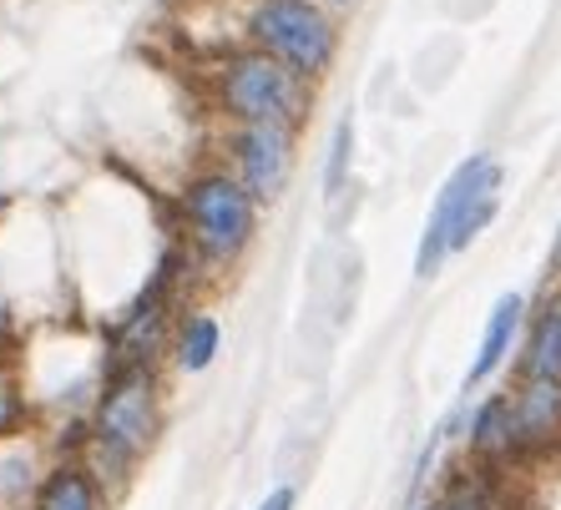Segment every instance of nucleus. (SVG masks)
Listing matches in <instances>:
<instances>
[{
	"mask_svg": "<svg viewBox=\"0 0 561 510\" xmlns=\"http://www.w3.org/2000/svg\"><path fill=\"white\" fill-rule=\"evenodd\" d=\"M496 183H501V167L491 158H470L456 167V177L440 187V202H435L431 223H425V243H420V278H431L440 268L445 253L466 248L470 237L481 233L496 212Z\"/></svg>",
	"mask_w": 561,
	"mask_h": 510,
	"instance_id": "1",
	"label": "nucleus"
},
{
	"mask_svg": "<svg viewBox=\"0 0 561 510\" xmlns=\"http://www.w3.org/2000/svg\"><path fill=\"white\" fill-rule=\"evenodd\" d=\"M253 36L294 71H319L334 51V31L309 0H263L253 11Z\"/></svg>",
	"mask_w": 561,
	"mask_h": 510,
	"instance_id": "2",
	"label": "nucleus"
},
{
	"mask_svg": "<svg viewBox=\"0 0 561 510\" xmlns=\"http://www.w3.org/2000/svg\"><path fill=\"white\" fill-rule=\"evenodd\" d=\"M187 212H193L197 223V237H203V248L213 258H228L249 243L253 233V208H249V193L233 187L228 177H208V183H197L187 193Z\"/></svg>",
	"mask_w": 561,
	"mask_h": 510,
	"instance_id": "3",
	"label": "nucleus"
},
{
	"mask_svg": "<svg viewBox=\"0 0 561 510\" xmlns=\"http://www.w3.org/2000/svg\"><path fill=\"white\" fill-rule=\"evenodd\" d=\"M228 106H233L238 117H249L253 127H278L294 112V81H288V71L278 61L249 56L228 77Z\"/></svg>",
	"mask_w": 561,
	"mask_h": 510,
	"instance_id": "4",
	"label": "nucleus"
},
{
	"mask_svg": "<svg viewBox=\"0 0 561 510\" xmlns=\"http://www.w3.org/2000/svg\"><path fill=\"white\" fill-rule=\"evenodd\" d=\"M147 434H152V390H147V374L131 369L112 384L102 405V445L117 460H127L147 445Z\"/></svg>",
	"mask_w": 561,
	"mask_h": 510,
	"instance_id": "5",
	"label": "nucleus"
},
{
	"mask_svg": "<svg viewBox=\"0 0 561 510\" xmlns=\"http://www.w3.org/2000/svg\"><path fill=\"white\" fill-rule=\"evenodd\" d=\"M243 172L253 197H274L288 172V137L284 127H249L243 131Z\"/></svg>",
	"mask_w": 561,
	"mask_h": 510,
	"instance_id": "6",
	"label": "nucleus"
},
{
	"mask_svg": "<svg viewBox=\"0 0 561 510\" xmlns=\"http://www.w3.org/2000/svg\"><path fill=\"white\" fill-rule=\"evenodd\" d=\"M516 318H522V299L516 293H506V299L496 303V314H491V324H485V339H481V353H476V364H470V384H481L491 369L506 359L511 349V334H516Z\"/></svg>",
	"mask_w": 561,
	"mask_h": 510,
	"instance_id": "7",
	"label": "nucleus"
},
{
	"mask_svg": "<svg viewBox=\"0 0 561 510\" xmlns=\"http://www.w3.org/2000/svg\"><path fill=\"white\" fill-rule=\"evenodd\" d=\"M557 409H561V390L547 380H536L531 394L522 399V409H516V434H541L557 419Z\"/></svg>",
	"mask_w": 561,
	"mask_h": 510,
	"instance_id": "8",
	"label": "nucleus"
},
{
	"mask_svg": "<svg viewBox=\"0 0 561 510\" xmlns=\"http://www.w3.org/2000/svg\"><path fill=\"white\" fill-rule=\"evenodd\" d=\"M531 374L536 380H547V384H557V374H561V314H547L541 318V328H536Z\"/></svg>",
	"mask_w": 561,
	"mask_h": 510,
	"instance_id": "9",
	"label": "nucleus"
},
{
	"mask_svg": "<svg viewBox=\"0 0 561 510\" xmlns=\"http://www.w3.org/2000/svg\"><path fill=\"white\" fill-rule=\"evenodd\" d=\"M41 510H96L92 485L81 480V475H71V471L51 475V485L41 490Z\"/></svg>",
	"mask_w": 561,
	"mask_h": 510,
	"instance_id": "10",
	"label": "nucleus"
},
{
	"mask_svg": "<svg viewBox=\"0 0 561 510\" xmlns=\"http://www.w3.org/2000/svg\"><path fill=\"white\" fill-rule=\"evenodd\" d=\"M213 349H218V324L213 318H193L183 334V364L187 369H208Z\"/></svg>",
	"mask_w": 561,
	"mask_h": 510,
	"instance_id": "11",
	"label": "nucleus"
},
{
	"mask_svg": "<svg viewBox=\"0 0 561 510\" xmlns=\"http://www.w3.org/2000/svg\"><path fill=\"white\" fill-rule=\"evenodd\" d=\"M506 419H511V405L506 399H491V405L481 409V415H476V445L481 450H491V445H501V440H506Z\"/></svg>",
	"mask_w": 561,
	"mask_h": 510,
	"instance_id": "12",
	"label": "nucleus"
},
{
	"mask_svg": "<svg viewBox=\"0 0 561 510\" xmlns=\"http://www.w3.org/2000/svg\"><path fill=\"white\" fill-rule=\"evenodd\" d=\"M344 162H350V121H340V137H334V162H329V187H340Z\"/></svg>",
	"mask_w": 561,
	"mask_h": 510,
	"instance_id": "13",
	"label": "nucleus"
},
{
	"mask_svg": "<svg viewBox=\"0 0 561 510\" xmlns=\"http://www.w3.org/2000/svg\"><path fill=\"white\" fill-rule=\"evenodd\" d=\"M259 510H294V490H274V496L263 500Z\"/></svg>",
	"mask_w": 561,
	"mask_h": 510,
	"instance_id": "14",
	"label": "nucleus"
},
{
	"mask_svg": "<svg viewBox=\"0 0 561 510\" xmlns=\"http://www.w3.org/2000/svg\"><path fill=\"white\" fill-rule=\"evenodd\" d=\"M440 510H485V506H481V500H476V496H450Z\"/></svg>",
	"mask_w": 561,
	"mask_h": 510,
	"instance_id": "15",
	"label": "nucleus"
}]
</instances>
